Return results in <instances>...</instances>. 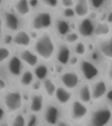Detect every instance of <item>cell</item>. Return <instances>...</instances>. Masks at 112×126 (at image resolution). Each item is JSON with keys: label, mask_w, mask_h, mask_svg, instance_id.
Here are the masks:
<instances>
[{"label": "cell", "mask_w": 112, "mask_h": 126, "mask_svg": "<svg viewBox=\"0 0 112 126\" xmlns=\"http://www.w3.org/2000/svg\"><path fill=\"white\" fill-rule=\"evenodd\" d=\"M56 14L44 8L32 12L24 22V28L30 32L33 39L40 33L53 30Z\"/></svg>", "instance_id": "cell-1"}, {"label": "cell", "mask_w": 112, "mask_h": 126, "mask_svg": "<svg viewBox=\"0 0 112 126\" xmlns=\"http://www.w3.org/2000/svg\"><path fill=\"white\" fill-rule=\"evenodd\" d=\"M58 39L53 31L38 35L34 39L31 49L41 62L50 64L54 62Z\"/></svg>", "instance_id": "cell-2"}, {"label": "cell", "mask_w": 112, "mask_h": 126, "mask_svg": "<svg viewBox=\"0 0 112 126\" xmlns=\"http://www.w3.org/2000/svg\"><path fill=\"white\" fill-rule=\"evenodd\" d=\"M24 90L17 85H10L5 93L0 96V102L6 110L8 116H11L23 110L26 102Z\"/></svg>", "instance_id": "cell-3"}, {"label": "cell", "mask_w": 112, "mask_h": 126, "mask_svg": "<svg viewBox=\"0 0 112 126\" xmlns=\"http://www.w3.org/2000/svg\"><path fill=\"white\" fill-rule=\"evenodd\" d=\"M112 122V106L105 100L91 106L83 126H109Z\"/></svg>", "instance_id": "cell-4"}, {"label": "cell", "mask_w": 112, "mask_h": 126, "mask_svg": "<svg viewBox=\"0 0 112 126\" xmlns=\"http://www.w3.org/2000/svg\"><path fill=\"white\" fill-rule=\"evenodd\" d=\"M90 108L75 98L65 110V116L75 126H83L89 117Z\"/></svg>", "instance_id": "cell-5"}, {"label": "cell", "mask_w": 112, "mask_h": 126, "mask_svg": "<svg viewBox=\"0 0 112 126\" xmlns=\"http://www.w3.org/2000/svg\"><path fill=\"white\" fill-rule=\"evenodd\" d=\"M0 16L7 32L13 34L24 28V21L16 14L11 6L7 7L5 5L1 9Z\"/></svg>", "instance_id": "cell-6"}, {"label": "cell", "mask_w": 112, "mask_h": 126, "mask_svg": "<svg viewBox=\"0 0 112 126\" xmlns=\"http://www.w3.org/2000/svg\"><path fill=\"white\" fill-rule=\"evenodd\" d=\"M77 69L85 82L91 83L102 78V72L98 66L87 57L81 59Z\"/></svg>", "instance_id": "cell-7"}, {"label": "cell", "mask_w": 112, "mask_h": 126, "mask_svg": "<svg viewBox=\"0 0 112 126\" xmlns=\"http://www.w3.org/2000/svg\"><path fill=\"white\" fill-rule=\"evenodd\" d=\"M83 81L77 69H65L58 76V84L67 90L75 92Z\"/></svg>", "instance_id": "cell-8"}, {"label": "cell", "mask_w": 112, "mask_h": 126, "mask_svg": "<svg viewBox=\"0 0 112 126\" xmlns=\"http://www.w3.org/2000/svg\"><path fill=\"white\" fill-rule=\"evenodd\" d=\"M65 116V110L53 100L47 101L43 112L40 114V119L45 125L55 126L61 118Z\"/></svg>", "instance_id": "cell-9"}, {"label": "cell", "mask_w": 112, "mask_h": 126, "mask_svg": "<svg viewBox=\"0 0 112 126\" xmlns=\"http://www.w3.org/2000/svg\"><path fill=\"white\" fill-rule=\"evenodd\" d=\"M27 101V108L29 114L40 116L47 104V100L42 92L30 93Z\"/></svg>", "instance_id": "cell-10"}, {"label": "cell", "mask_w": 112, "mask_h": 126, "mask_svg": "<svg viewBox=\"0 0 112 126\" xmlns=\"http://www.w3.org/2000/svg\"><path fill=\"white\" fill-rule=\"evenodd\" d=\"M109 89L110 85L102 77L91 83L92 106L99 104L105 100Z\"/></svg>", "instance_id": "cell-11"}, {"label": "cell", "mask_w": 112, "mask_h": 126, "mask_svg": "<svg viewBox=\"0 0 112 126\" xmlns=\"http://www.w3.org/2000/svg\"><path fill=\"white\" fill-rule=\"evenodd\" d=\"M34 39L30 32L23 28L13 33L12 46L17 51L21 49H30L33 43Z\"/></svg>", "instance_id": "cell-12"}, {"label": "cell", "mask_w": 112, "mask_h": 126, "mask_svg": "<svg viewBox=\"0 0 112 126\" xmlns=\"http://www.w3.org/2000/svg\"><path fill=\"white\" fill-rule=\"evenodd\" d=\"M4 67L9 78L16 80L19 78L26 68L16 52L6 62Z\"/></svg>", "instance_id": "cell-13"}, {"label": "cell", "mask_w": 112, "mask_h": 126, "mask_svg": "<svg viewBox=\"0 0 112 126\" xmlns=\"http://www.w3.org/2000/svg\"><path fill=\"white\" fill-rule=\"evenodd\" d=\"M96 22L90 17L79 20L76 25V31L80 35L81 39L89 40L94 37Z\"/></svg>", "instance_id": "cell-14"}, {"label": "cell", "mask_w": 112, "mask_h": 126, "mask_svg": "<svg viewBox=\"0 0 112 126\" xmlns=\"http://www.w3.org/2000/svg\"><path fill=\"white\" fill-rule=\"evenodd\" d=\"M72 55V47L64 43L63 41L58 39L54 61L61 66L67 67Z\"/></svg>", "instance_id": "cell-15"}, {"label": "cell", "mask_w": 112, "mask_h": 126, "mask_svg": "<svg viewBox=\"0 0 112 126\" xmlns=\"http://www.w3.org/2000/svg\"><path fill=\"white\" fill-rule=\"evenodd\" d=\"M75 98V92L70 91L59 85L56 89L53 100L60 107L65 109Z\"/></svg>", "instance_id": "cell-16"}, {"label": "cell", "mask_w": 112, "mask_h": 126, "mask_svg": "<svg viewBox=\"0 0 112 126\" xmlns=\"http://www.w3.org/2000/svg\"><path fill=\"white\" fill-rule=\"evenodd\" d=\"M72 30H74L72 28L71 21L64 19L59 15L56 16L52 31L57 39L62 40Z\"/></svg>", "instance_id": "cell-17"}, {"label": "cell", "mask_w": 112, "mask_h": 126, "mask_svg": "<svg viewBox=\"0 0 112 126\" xmlns=\"http://www.w3.org/2000/svg\"><path fill=\"white\" fill-rule=\"evenodd\" d=\"M22 63L27 68L33 70L41 61L32 49H26L19 50L16 52Z\"/></svg>", "instance_id": "cell-18"}, {"label": "cell", "mask_w": 112, "mask_h": 126, "mask_svg": "<svg viewBox=\"0 0 112 126\" xmlns=\"http://www.w3.org/2000/svg\"><path fill=\"white\" fill-rule=\"evenodd\" d=\"M75 98L90 107L92 106L90 83L83 81L75 91Z\"/></svg>", "instance_id": "cell-19"}, {"label": "cell", "mask_w": 112, "mask_h": 126, "mask_svg": "<svg viewBox=\"0 0 112 126\" xmlns=\"http://www.w3.org/2000/svg\"><path fill=\"white\" fill-rule=\"evenodd\" d=\"M11 7L16 14L24 22L30 17L32 13V10L30 8L29 2L27 0H19L12 3Z\"/></svg>", "instance_id": "cell-20"}, {"label": "cell", "mask_w": 112, "mask_h": 126, "mask_svg": "<svg viewBox=\"0 0 112 126\" xmlns=\"http://www.w3.org/2000/svg\"><path fill=\"white\" fill-rule=\"evenodd\" d=\"M96 42L97 49L103 58L108 62H112V32L108 38Z\"/></svg>", "instance_id": "cell-21"}, {"label": "cell", "mask_w": 112, "mask_h": 126, "mask_svg": "<svg viewBox=\"0 0 112 126\" xmlns=\"http://www.w3.org/2000/svg\"><path fill=\"white\" fill-rule=\"evenodd\" d=\"M112 32V25L106 21H100L96 23L94 37L96 41H101L108 38Z\"/></svg>", "instance_id": "cell-22"}, {"label": "cell", "mask_w": 112, "mask_h": 126, "mask_svg": "<svg viewBox=\"0 0 112 126\" xmlns=\"http://www.w3.org/2000/svg\"><path fill=\"white\" fill-rule=\"evenodd\" d=\"M59 84L56 79L50 76L42 81V93L47 101L53 100L55 91Z\"/></svg>", "instance_id": "cell-23"}, {"label": "cell", "mask_w": 112, "mask_h": 126, "mask_svg": "<svg viewBox=\"0 0 112 126\" xmlns=\"http://www.w3.org/2000/svg\"><path fill=\"white\" fill-rule=\"evenodd\" d=\"M35 79L32 70L25 68L23 72L22 73L16 81L18 86L21 89L28 91Z\"/></svg>", "instance_id": "cell-24"}, {"label": "cell", "mask_w": 112, "mask_h": 126, "mask_svg": "<svg viewBox=\"0 0 112 126\" xmlns=\"http://www.w3.org/2000/svg\"><path fill=\"white\" fill-rule=\"evenodd\" d=\"M74 11L77 19L82 20L89 17L91 13V8L89 1L79 0L76 1L74 6Z\"/></svg>", "instance_id": "cell-25"}, {"label": "cell", "mask_w": 112, "mask_h": 126, "mask_svg": "<svg viewBox=\"0 0 112 126\" xmlns=\"http://www.w3.org/2000/svg\"><path fill=\"white\" fill-rule=\"evenodd\" d=\"M36 79L43 81L47 78L51 76V69L49 64L40 62L32 70Z\"/></svg>", "instance_id": "cell-26"}, {"label": "cell", "mask_w": 112, "mask_h": 126, "mask_svg": "<svg viewBox=\"0 0 112 126\" xmlns=\"http://www.w3.org/2000/svg\"><path fill=\"white\" fill-rule=\"evenodd\" d=\"M9 126H27V114L23 112H17L10 116Z\"/></svg>", "instance_id": "cell-27"}, {"label": "cell", "mask_w": 112, "mask_h": 126, "mask_svg": "<svg viewBox=\"0 0 112 126\" xmlns=\"http://www.w3.org/2000/svg\"><path fill=\"white\" fill-rule=\"evenodd\" d=\"M73 55L80 59L85 58L88 56V45L85 40L81 39L72 47Z\"/></svg>", "instance_id": "cell-28"}, {"label": "cell", "mask_w": 112, "mask_h": 126, "mask_svg": "<svg viewBox=\"0 0 112 126\" xmlns=\"http://www.w3.org/2000/svg\"><path fill=\"white\" fill-rule=\"evenodd\" d=\"M15 53L13 47L0 43V66L5 64Z\"/></svg>", "instance_id": "cell-29"}, {"label": "cell", "mask_w": 112, "mask_h": 126, "mask_svg": "<svg viewBox=\"0 0 112 126\" xmlns=\"http://www.w3.org/2000/svg\"><path fill=\"white\" fill-rule=\"evenodd\" d=\"M42 7L49 10L54 13H59L61 7L59 0H43L41 1Z\"/></svg>", "instance_id": "cell-30"}, {"label": "cell", "mask_w": 112, "mask_h": 126, "mask_svg": "<svg viewBox=\"0 0 112 126\" xmlns=\"http://www.w3.org/2000/svg\"><path fill=\"white\" fill-rule=\"evenodd\" d=\"M80 40H81L80 35L78 32L74 30L70 32L66 36L63 37V39L61 41H63L64 43L72 47Z\"/></svg>", "instance_id": "cell-31"}, {"label": "cell", "mask_w": 112, "mask_h": 126, "mask_svg": "<svg viewBox=\"0 0 112 126\" xmlns=\"http://www.w3.org/2000/svg\"><path fill=\"white\" fill-rule=\"evenodd\" d=\"M58 15L63 18L64 19H66L69 21H72L73 20L76 18L75 11L73 8L70 9H61Z\"/></svg>", "instance_id": "cell-32"}, {"label": "cell", "mask_w": 112, "mask_h": 126, "mask_svg": "<svg viewBox=\"0 0 112 126\" xmlns=\"http://www.w3.org/2000/svg\"><path fill=\"white\" fill-rule=\"evenodd\" d=\"M40 120V116L29 114L27 116V126H39Z\"/></svg>", "instance_id": "cell-33"}, {"label": "cell", "mask_w": 112, "mask_h": 126, "mask_svg": "<svg viewBox=\"0 0 112 126\" xmlns=\"http://www.w3.org/2000/svg\"><path fill=\"white\" fill-rule=\"evenodd\" d=\"M30 93H41L42 92V81L35 79L29 89Z\"/></svg>", "instance_id": "cell-34"}, {"label": "cell", "mask_w": 112, "mask_h": 126, "mask_svg": "<svg viewBox=\"0 0 112 126\" xmlns=\"http://www.w3.org/2000/svg\"><path fill=\"white\" fill-rule=\"evenodd\" d=\"M13 33H9L7 32H5L2 40L1 41V43L3 44V45L10 46V47H13L12 46V42H13Z\"/></svg>", "instance_id": "cell-35"}, {"label": "cell", "mask_w": 112, "mask_h": 126, "mask_svg": "<svg viewBox=\"0 0 112 126\" xmlns=\"http://www.w3.org/2000/svg\"><path fill=\"white\" fill-rule=\"evenodd\" d=\"M91 9L97 11L104 7L106 3V1H89Z\"/></svg>", "instance_id": "cell-36"}, {"label": "cell", "mask_w": 112, "mask_h": 126, "mask_svg": "<svg viewBox=\"0 0 112 126\" xmlns=\"http://www.w3.org/2000/svg\"><path fill=\"white\" fill-rule=\"evenodd\" d=\"M108 83L109 85H112V62L109 64L107 70L104 74V77H102Z\"/></svg>", "instance_id": "cell-37"}, {"label": "cell", "mask_w": 112, "mask_h": 126, "mask_svg": "<svg viewBox=\"0 0 112 126\" xmlns=\"http://www.w3.org/2000/svg\"><path fill=\"white\" fill-rule=\"evenodd\" d=\"M76 1L74 0H61L59 1L61 9H70L74 8Z\"/></svg>", "instance_id": "cell-38"}, {"label": "cell", "mask_w": 112, "mask_h": 126, "mask_svg": "<svg viewBox=\"0 0 112 126\" xmlns=\"http://www.w3.org/2000/svg\"><path fill=\"white\" fill-rule=\"evenodd\" d=\"M80 60L81 59L79 58L78 57H77L76 55H72L70 61H69V64H68V68H74V69H77L78 66H79V62H80Z\"/></svg>", "instance_id": "cell-39"}, {"label": "cell", "mask_w": 112, "mask_h": 126, "mask_svg": "<svg viewBox=\"0 0 112 126\" xmlns=\"http://www.w3.org/2000/svg\"><path fill=\"white\" fill-rule=\"evenodd\" d=\"M9 86V81L0 77V95H1L3 93L5 92Z\"/></svg>", "instance_id": "cell-40"}, {"label": "cell", "mask_w": 112, "mask_h": 126, "mask_svg": "<svg viewBox=\"0 0 112 126\" xmlns=\"http://www.w3.org/2000/svg\"><path fill=\"white\" fill-rule=\"evenodd\" d=\"M8 117H9V116H8L7 113L6 112V110H5L3 105L0 102V124L6 122Z\"/></svg>", "instance_id": "cell-41"}, {"label": "cell", "mask_w": 112, "mask_h": 126, "mask_svg": "<svg viewBox=\"0 0 112 126\" xmlns=\"http://www.w3.org/2000/svg\"><path fill=\"white\" fill-rule=\"evenodd\" d=\"M29 5L30 6V8L32 10V11H35L37 10L40 9L42 8L41 5V1L39 0H33V1H28Z\"/></svg>", "instance_id": "cell-42"}, {"label": "cell", "mask_w": 112, "mask_h": 126, "mask_svg": "<svg viewBox=\"0 0 112 126\" xmlns=\"http://www.w3.org/2000/svg\"><path fill=\"white\" fill-rule=\"evenodd\" d=\"M55 126H75L65 116L61 118Z\"/></svg>", "instance_id": "cell-43"}, {"label": "cell", "mask_w": 112, "mask_h": 126, "mask_svg": "<svg viewBox=\"0 0 112 126\" xmlns=\"http://www.w3.org/2000/svg\"><path fill=\"white\" fill-rule=\"evenodd\" d=\"M105 101L112 106V88L109 89V91L105 98Z\"/></svg>", "instance_id": "cell-44"}, {"label": "cell", "mask_w": 112, "mask_h": 126, "mask_svg": "<svg viewBox=\"0 0 112 126\" xmlns=\"http://www.w3.org/2000/svg\"><path fill=\"white\" fill-rule=\"evenodd\" d=\"M5 28H4L3 24V22H2L1 18V16H0V43L2 40V38H3V36L4 33H5Z\"/></svg>", "instance_id": "cell-45"}, {"label": "cell", "mask_w": 112, "mask_h": 126, "mask_svg": "<svg viewBox=\"0 0 112 126\" xmlns=\"http://www.w3.org/2000/svg\"><path fill=\"white\" fill-rule=\"evenodd\" d=\"M106 22L109 24L112 25V11H110L108 13L106 16Z\"/></svg>", "instance_id": "cell-46"}, {"label": "cell", "mask_w": 112, "mask_h": 126, "mask_svg": "<svg viewBox=\"0 0 112 126\" xmlns=\"http://www.w3.org/2000/svg\"><path fill=\"white\" fill-rule=\"evenodd\" d=\"M0 126H9V123L7 122H5L3 123H2V124H0Z\"/></svg>", "instance_id": "cell-47"}, {"label": "cell", "mask_w": 112, "mask_h": 126, "mask_svg": "<svg viewBox=\"0 0 112 126\" xmlns=\"http://www.w3.org/2000/svg\"><path fill=\"white\" fill-rule=\"evenodd\" d=\"M112 126V123H111L110 124V126Z\"/></svg>", "instance_id": "cell-48"}, {"label": "cell", "mask_w": 112, "mask_h": 126, "mask_svg": "<svg viewBox=\"0 0 112 126\" xmlns=\"http://www.w3.org/2000/svg\"><path fill=\"white\" fill-rule=\"evenodd\" d=\"M45 126H47V125H45Z\"/></svg>", "instance_id": "cell-49"}]
</instances>
